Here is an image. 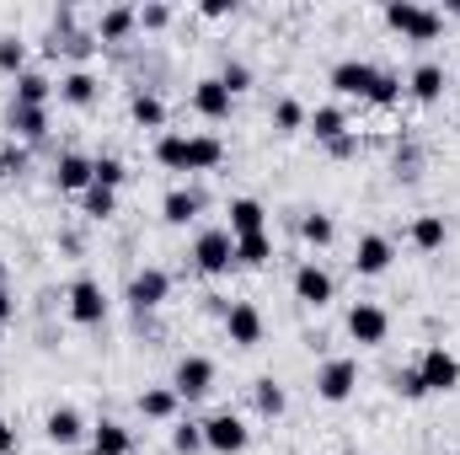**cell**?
Here are the masks:
<instances>
[{
    "label": "cell",
    "mask_w": 460,
    "mask_h": 455,
    "mask_svg": "<svg viewBox=\"0 0 460 455\" xmlns=\"http://www.w3.org/2000/svg\"><path fill=\"white\" fill-rule=\"evenodd\" d=\"M396 97H402V81H396V76H391V70H380V76H375V86H369V97H364V103H375V108H391V103H396Z\"/></svg>",
    "instance_id": "37"
},
{
    "label": "cell",
    "mask_w": 460,
    "mask_h": 455,
    "mask_svg": "<svg viewBox=\"0 0 460 455\" xmlns=\"http://www.w3.org/2000/svg\"><path fill=\"white\" fill-rule=\"evenodd\" d=\"M155 161L166 172H188V134H161L155 139Z\"/></svg>",
    "instance_id": "30"
},
{
    "label": "cell",
    "mask_w": 460,
    "mask_h": 455,
    "mask_svg": "<svg viewBox=\"0 0 460 455\" xmlns=\"http://www.w3.org/2000/svg\"><path fill=\"white\" fill-rule=\"evenodd\" d=\"M348 338L358 343V348H380V343L391 338V317L375 300H353L348 306Z\"/></svg>",
    "instance_id": "5"
},
{
    "label": "cell",
    "mask_w": 460,
    "mask_h": 455,
    "mask_svg": "<svg viewBox=\"0 0 460 455\" xmlns=\"http://www.w3.org/2000/svg\"><path fill=\"white\" fill-rule=\"evenodd\" d=\"M327 150H332L338 161H348V156H358V134H343V139H338V145H327Z\"/></svg>",
    "instance_id": "43"
},
{
    "label": "cell",
    "mask_w": 460,
    "mask_h": 455,
    "mask_svg": "<svg viewBox=\"0 0 460 455\" xmlns=\"http://www.w3.org/2000/svg\"><path fill=\"white\" fill-rule=\"evenodd\" d=\"M139 413H145V418H172V413H177V391H172V386L139 391Z\"/></svg>",
    "instance_id": "32"
},
{
    "label": "cell",
    "mask_w": 460,
    "mask_h": 455,
    "mask_svg": "<svg viewBox=\"0 0 460 455\" xmlns=\"http://www.w3.org/2000/svg\"><path fill=\"white\" fill-rule=\"evenodd\" d=\"M391 263H396V246H391V236H380V230L358 236V246H353V273H364V279H380Z\"/></svg>",
    "instance_id": "9"
},
{
    "label": "cell",
    "mask_w": 460,
    "mask_h": 455,
    "mask_svg": "<svg viewBox=\"0 0 460 455\" xmlns=\"http://www.w3.org/2000/svg\"><path fill=\"white\" fill-rule=\"evenodd\" d=\"M0 177H11V172H5V150H0Z\"/></svg>",
    "instance_id": "48"
},
{
    "label": "cell",
    "mask_w": 460,
    "mask_h": 455,
    "mask_svg": "<svg viewBox=\"0 0 460 455\" xmlns=\"http://www.w3.org/2000/svg\"><path fill=\"white\" fill-rule=\"evenodd\" d=\"M295 300L311 306V311L332 306V273H327L322 263H300V268H295Z\"/></svg>",
    "instance_id": "10"
},
{
    "label": "cell",
    "mask_w": 460,
    "mask_h": 455,
    "mask_svg": "<svg viewBox=\"0 0 460 455\" xmlns=\"http://www.w3.org/2000/svg\"><path fill=\"white\" fill-rule=\"evenodd\" d=\"M199 11H204V16H209V22H220V16H230V11H235V5H230V0H204V5H199Z\"/></svg>",
    "instance_id": "44"
},
{
    "label": "cell",
    "mask_w": 460,
    "mask_h": 455,
    "mask_svg": "<svg viewBox=\"0 0 460 455\" xmlns=\"http://www.w3.org/2000/svg\"><path fill=\"white\" fill-rule=\"evenodd\" d=\"M199 210H204V193H193V188H172L161 199V220L166 226H188V220H199Z\"/></svg>",
    "instance_id": "17"
},
{
    "label": "cell",
    "mask_w": 460,
    "mask_h": 455,
    "mask_svg": "<svg viewBox=\"0 0 460 455\" xmlns=\"http://www.w3.org/2000/svg\"><path fill=\"white\" fill-rule=\"evenodd\" d=\"M0 70L5 76H22L27 70V43L22 38H0Z\"/></svg>",
    "instance_id": "38"
},
{
    "label": "cell",
    "mask_w": 460,
    "mask_h": 455,
    "mask_svg": "<svg viewBox=\"0 0 460 455\" xmlns=\"http://www.w3.org/2000/svg\"><path fill=\"white\" fill-rule=\"evenodd\" d=\"M230 236H257V230H268V210L257 204V199H230Z\"/></svg>",
    "instance_id": "18"
},
{
    "label": "cell",
    "mask_w": 460,
    "mask_h": 455,
    "mask_svg": "<svg viewBox=\"0 0 460 455\" xmlns=\"http://www.w3.org/2000/svg\"><path fill=\"white\" fill-rule=\"evenodd\" d=\"M0 290H5V263H0Z\"/></svg>",
    "instance_id": "49"
},
{
    "label": "cell",
    "mask_w": 460,
    "mask_h": 455,
    "mask_svg": "<svg viewBox=\"0 0 460 455\" xmlns=\"http://www.w3.org/2000/svg\"><path fill=\"white\" fill-rule=\"evenodd\" d=\"M11 451H16V434H11V424L0 418V455H11Z\"/></svg>",
    "instance_id": "46"
},
{
    "label": "cell",
    "mask_w": 460,
    "mask_h": 455,
    "mask_svg": "<svg viewBox=\"0 0 460 455\" xmlns=\"http://www.w3.org/2000/svg\"><path fill=\"white\" fill-rule=\"evenodd\" d=\"M396 391H402L407 402H418V397H429V391H423V375H418V370H402V375H396Z\"/></svg>",
    "instance_id": "41"
},
{
    "label": "cell",
    "mask_w": 460,
    "mask_h": 455,
    "mask_svg": "<svg viewBox=\"0 0 460 455\" xmlns=\"http://www.w3.org/2000/svg\"><path fill=\"white\" fill-rule=\"evenodd\" d=\"M128 451H134V434H128L123 424L102 418V424L92 429V455H128Z\"/></svg>",
    "instance_id": "21"
},
{
    "label": "cell",
    "mask_w": 460,
    "mask_h": 455,
    "mask_svg": "<svg viewBox=\"0 0 460 455\" xmlns=\"http://www.w3.org/2000/svg\"><path fill=\"white\" fill-rule=\"evenodd\" d=\"M27 166V150L22 145H5V172H22Z\"/></svg>",
    "instance_id": "45"
},
{
    "label": "cell",
    "mask_w": 460,
    "mask_h": 455,
    "mask_svg": "<svg viewBox=\"0 0 460 455\" xmlns=\"http://www.w3.org/2000/svg\"><path fill=\"white\" fill-rule=\"evenodd\" d=\"M385 27L402 32V38H412V43H434L445 32V16L429 11V5H412V0H391L385 5Z\"/></svg>",
    "instance_id": "1"
},
{
    "label": "cell",
    "mask_w": 460,
    "mask_h": 455,
    "mask_svg": "<svg viewBox=\"0 0 460 455\" xmlns=\"http://www.w3.org/2000/svg\"><path fill=\"white\" fill-rule=\"evenodd\" d=\"M268 257H273V236H268V230H257V236H235V263L262 268Z\"/></svg>",
    "instance_id": "28"
},
{
    "label": "cell",
    "mask_w": 460,
    "mask_h": 455,
    "mask_svg": "<svg viewBox=\"0 0 460 455\" xmlns=\"http://www.w3.org/2000/svg\"><path fill=\"white\" fill-rule=\"evenodd\" d=\"M16 317V300H11V290H0V322H11Z\"/></svg>",
    "instance_id": "47"
},
{
    "label": "cell",
    "mask_w": 460,
    "mask_h": 455,
    "mask_svg": "<svg viewBox=\"0 0 460 455\" xmlns=\"http://www.w3.org/2000/svg\"><path fill=\"white\" fill-rule=\"evenodd\" d=\"M172 391H177V402H204V397L215 391V359H204V353L177 359V370H172Z\"/></svg>",
    "instance_id": "2"
},
{
    "label": "cell",
    "mask_w": 460,
    "mask_h": 455,
    "mask_svg": "<svg viewBox=\"0 0 460 455\" xmlns=\"http://www.w3.org/2000/svg\"><path fill=\"white\" fill-rule=\"evenodd\" d=\"M49 97H54V81L43 70H22L16 76V108H43Z\"/></svg>",
    "instance_id": "22"
},
{
    "label": "cell",
    "mask_w": 460,
    "mask_h": 455,
    "mask_svg": "<svg viewBox=\"0 0 460 455\" xmlns=\"http://www.w3.org/2000/svg\"><path fill=\"white\" fill-rule=\"evenodd\" d=\"M226 338L235 343V348H257V343H262V311H257L252 300H230Z\"/></svg>",
    "instance_id": "11"
},
{
    "label": "cell",
    "mask_w": 460,
    "mask_h": 455,
    "mask_svg": "<svg viewBox=\"0 0 460 455\" xmlns=\"http://www.w3.org/2000/svg\"><path fill=\"white\" fill-rule=\"evenodd\" d=\"M128 113H134V123H145V129H166V103L155 92H134L128 97Z\"/></svg>",
    "instance_id": "29"
},
{
    "label": "cell",
    "mask_w": 460,
    "mask_h": 455,
    "mask_svg": "<svg viewBox=\"0 0 460 455\" xmlns=\"http://www.w3.org/2000/svg\"><path fill=\"white\" fill-rule=\"evenodd\" d=\"M172 451L177 455H199L204 451V424H177V429H172Z\"/></svg>",
    "instance_id": "36"
},
{
    "label": "cell",
    "mask_w": 460,
    "mask_h": 455,
    "mask_svg": "<svg viewBox=\"0 0 460 455\" xmlns=\"http://www.w3.org/2000/svg\"><path fill=\"white\" fill-rule=\"evenodd\" d=\"M300 236H305L311 246H332V241H338V226H332V215H305V220H300Z\"/></svg>",
    "instance_id": "35"
},
{
    "label": "cell",
    "mask_w": 460,
    "mask_h": 455,
    "mask_svg": "<svg viewBox=\"0 0 460 455\" xmlns=\"http://www.w3.org/2000/svg\"><path fill=\"white\" fill-rule=\"evenodd\" d=\"M412 246L418 252H439L445 246V215H418L412 220Z\"/></svg>",
    "instance_id": "31"
},
{
    "label": "cell",
    "mask_w": 460,
    "mask_h": 455,
    "mask_svg": "<svg viewBox=\"0 0 460 455\" xmlns=\"http://www.w3.org/2000/svg\"><path fill=\"white\" fill-rule=\"evenodd\" d=\"M230 103H235V97L226 92V81H220V76H209V81H199V86H193V108L209 118V123L230 118Z\"/></svg>",
    "instance_id": "15"
},
{
    "label": "cell",
    "mask_w": 460,
    "mask_h": 455,
    "mask_svg": "<svg viewBox=\"0 0 460 455\" xmlns=\"http://www.w3.org/2000/svg\"><path fill=\"white\" fill-rule=\"evenodd\" d=\"M375 65H364V59H343V65H332V92L338 97H369V86H375Z\"/></svg>",
    "instance_id": "14"
},
{
    "label": "cell",
    "mask_w": 460,
    "mask_h": 455,
    "mask_svg": "<svg viewBox=\"0 0 460 455\" xmlns=\"http://www.w3.org/2000/svg\"><path fill=\"white\" fill-rule=\"evenodd\" d=\"M81 210H86L92 220H108V215L118 210V193H113V188H102V183H92V188L81 193Z\"/></svg>",
    "instance_id": "33"
},
{
    "label": "cell",
    "mask_w": 460,
    "mask_h": 455,
    "mask_svg": "<svg viewBox=\"0 0 460 455\" xmlns=\"http://www.w3.org/2000/svg\"><path fill=\"white\" fill-rule=\"evenodd\" d=\"M305 123H311V113H305L295 97H279V108H273V129H279V134H295V129H305Z\"/></svg>",
    "instance_id": "34"
},
{
    "label": "cell",
    "mask_w": 460,
    "mask_h": 455,
    "mask_svg": "<svg viewBox=\"0 0 460 455\" xmlns=\"http://www.w3.org/2000/svg\"><path fill=\"white\" fill-rule=\"evenodd\" d=\"M220 81H226V92L235 97V92H246V86H252V70H246V65H226V70H220Z\"/></svg>",
    "instance_id": "40"
},
{
    "label": "cell",
    "mask_w": 460,
    "mask_h": 455,
    "mask_svg": "<svg viewBox=\"0 0 460 455\" xmlns=\"http://www.w3.org/2000/svg\"><path fill=\"white\" fill-rule=\"evenodd\" d=\"M407 92H412V103L434 108V103L445 97V70H439V65H418V70H412V81H407Z\"/></svg>",
    "instance_id": "19"
},
{
    "label": "cell",
    "mask_w": 460,
    "mask_h": 455,
    "mask_svg": "<svg viewBox=\"0 0 460 455\" xmlns=\"http://www.w3.org/2000/svg\"><path fill=\"white\" fill-rule=\"evenodd\" d=\"M230 263H235V236L230 230H199V241H193V268L199 273H209V279H220L230 273Z\"/></svg>",
    "instance_id": "3"
},
{
    "label": "cell",
    "mask_w": 460,
    "mask_h": 455,
    "mask_svg": "<svg viewBox=\"0 0 460 455\" xmlns=\"http://www.w3.org/2000/svg\"><path fill=\"white\" fill-rule=\"evenodd\" d=\"M54 183H59V193H86V188L97 183V161H86V156L65 150V156H59V166H54Z\"/></svg>",
    "instance_id": "13"
},
{
    "label": "cell",
    "mask_w": 460,
    "mask_h": 455,
    "mask_svg": "<svg viewBox=\"0 0 460 455\" xmlns=\"http://www.w3.org/2000/svg\"><path fill=\"white\" fill-rule=\"evenodd\" d=\"M252 445V434H246V424L235 418V413H215L209 424H204V451L215 455H241Z\"/></svg>",
    "instance_id": "8"
},
{
    "label": "cell",
    "mask_w": 460,
    "mask_h": 455,
    "mask_svg": "<svg viewBox=\"0 0 460 455\" xmlns=\"http://www.w3.org/2000/svg\"><path fill=\"white\" fill-rule=\"evenodd\" d=\"M65 306H70V322L75 327H102L108 322V295H102L97 279H75L65 290Z\"/></svg>",
    "instance_id": "4"
},
{
    "label": "cell",
    "mask_w": 460,
    "mask_h": 455,
    "mask_svg": "<svg viewBox=\"0 0 460 455\" xmlns=\"http://www.w3.org/2000/svg\"><path fill=\"white\" fill-rule=\"evenodd\" d=\"M226 161V145L215 134H188V172H215Z\"/></svg>",
    "instance_id": "20"
},
{
    "label": "cell",
    "mask_w": 460,
    "mask_h": 455,
    "mask_svg": "<svg viewBox=\"0 0 460 455\" xmlns=\"http://www.w3.org/2000/svg\"><path fill=\"white\" fill-rule=\"evenodd\" d=\"M166 295H172V279H166L161 268H139V273L128 279V306H134V311H155Z\"/></svg>",
    "instance_id": "12"
},
{
    "label": "cell",
    "mask_w": 460,
    "mask_h": 455,
    "mask_svg": "<svg viewBox=\"0 0 460 455\" xmlns=\"http://www.w3.org/2000/svg\"><path fill=\"white\" fill-rule=\"evenodd\" d=\"M134 27H139V11L113 5V11H102V22H97V38H102V43H123Z\"/></svg>",
    "instance_id": "24"
},
{
    "label": "cell",
    "mask_w": 460,
    "mask_h": 455,
    "mask_svg": "<svg viewBox=\"0 0 460 455\" xmlns=\"http://www.w3.org/2000/svg\"><path fill=\"white\" fill-rule=\"evenodd\" d=\"M123 177H128V166H123V161H118V156H97V183H102V188H123Z\"/></svg>",
    "instance_id": "39"
},
{
    "label": "cell",
    "mask_w": 460,
    "mask_h": 455,
    "mask_svg": "<svg viewBox=\"0 0 460 455\" xmlns=\"http://www.w3.org/2000/svg\"><path fill=\"white\" fill-rule=\"evenodd\" d=\"M43 434H49L54 445H81V440H86V418H81L75 407H54V413L43 418Z\"/></svg>",
    "instance_id": "16"
},
{
    "label": "cell",
    "mask_w": 460,
    "mask_h": 455,
    "mask_svg": "<svg viewBox=\"0 0 460 455\" xmlns=\"http://www.w3.org/2000/svg\"><path fill=\"white\" fill-rule=\"evenodd\" d=\"M252 402H257L262 418H284V407H289V397H284V386H279L273 375H262V380L252 386Z\"/></svg>",
    "instance_id": "27"
},
{
    "label": "cell",
    "mask_w": 460,
    "mask_h": 455,
    "mask_svg": "<svg viewBox=\"0 0 460 455\" xmlns=\"http://www.w3.org/2000/svg\"><path fill=\"white\" fill-rule=\"evenodd\" d=\"M456 455H460V451H456Z\"/></svg>",
    "instance_id": "51"
},
{
    "label": "cell",
    "mask_w": 460,
    "mask_h": 455,
    "mask_svg": "<svg viewBox=\"0 0 460 455\" xmlns=\"http://www.w3.org/2000/svg\"><path fill=\"white\" fill-rule=\"evenodd\" d=\"M5 123H11L16 139H43V134H49V113H43V108H16V103H11Z\"/></svg>",
    "instance_id": "25"
},
{
    "label": "cell",
    "mask_w": 460,
    "mask_h": 455,
    "mask_svg": "<svg viewBox=\"0 0 460 455\" xmlns=\"http://www.w3.org/2000/svg\"><path fill=\"white\" fill-rule=\"evenodd\" d=\"M305 129H311V134H316L322 145H338V139L348 134V113H343V108H316Z\"/></svg>",
    "instance_id": "26"
},
{
    "label": "cell",
    "mask_w": 460,
    "mask_h": 455,
    "mask_svg": "<svg viewBox=\"0 0 460 455\" xmlns=\"http://www.w3.org/2000/svg\"><path fill=\"white\" fill-rule=\"evenodd\" d=\"M456 129H460V118H456Z\"/></svg>",
    "instance_id": "50"
},
{
    "label": "cell",
    "mask_w": 460,
    "mask_h": 455,
    "mask_svg": "<svg viewBox=\"0 0 460 455\" xmlns=\"http://www.w3.org/2000/svg\"><path fill=\"white\" fill-rule=\"evenodd\" d=\"M418 375H423V391H456L460 386V359L445 343H429L423 359H418Z\"/></svg>",
    "instance_id": "6"
},
{
    "label": "cell",
    "mask_w": 460,
    "mask_h": 455,
    "mask_svg": "<svg viewBox=\"0 0 460 455\" xmlns=\"http://www.w3.org/2000/svg\"><path fill=\"white\" fill-rule=\"evenodd\" d=\"M59 103H70V108H92V103H97V76H92V70H70V76L59 81Z\"/></svg>",
    "instance_id": "23"
},
{
    "label": "cell",
    "mask_w": 460,
    "mask_h": 455,
    "mask_svg": "<svg viewBox=\"0 0 460 455\" xmlns=\"http://www.w3.org/2000/svg\"><path fill=\"white\" fill-rule=\"evenodd\" d=\"M166 22H172V11H166V5H145V11H139V27H150V32H161Z\"/></svg>",
    "instance_id": "42"
},
{
    "label": "cell",
    "mask_w": 460,
    "mask_h": 455,
    "mask_svg": "<svg viewBox=\"0 0 460 455\" xmlns=\"http://www.w3.org/2000/svg\"><path fill=\"white\" fill-rule=\"evenodd\" d=\"M353 386H358V359H327V364L316 370V397L332 402V407L353 397Z\"/></svg>",
    "instance_id": "7"
}]
</instances>
